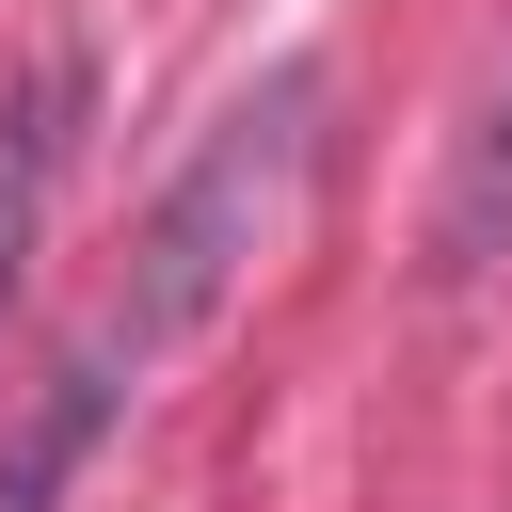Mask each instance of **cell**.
<instances>
[{"label": "cell", "instance_id": "obj_3", "mask_svg": "<svg viewBox=\"0 0 512 512\" xmlns=\"http://www.w3.org/2000/svg\"><path fill=\"white\" fill-rule=\"evenodd\" d=\"M64 144H80V64H48V80H16V96H0V304H16L32 240H48V192H64Z\"/></svg>", "mask_w": 512, "mask_h": 512}, {"label": "cell", "instance_id": "obj_2", "mask_svg": "<svg viewBox=\"0 0 512 512\" xmlns=\"http://www.w3.org/2000/svg\"><path fill=\"white\" fill-rule=\"evenodd\" d=\"M144 368L112 352V336H80L32 400H16V432H0V512H64L80 496V464H96V432H112V400H128Z\"/></svg>", "mask_w": 512, "mask_h": 512}, {"label": "cell", "instance_id": "obj_1", "mask_svg": "<svg viewBox=\"0 0 512 512\" xmlns=\"http://www.w3.org/2000/svg\"><path fill=\"white\" fill-rule=\"evenodd\" d=\"M304 160H320V64H272L256 96H224L208 112V144L160 176V208H144V240H128V288H112V352L128 368H160L176 336H208L224 320V288L256 272V240L288 224V192H304Z\"/></svg>", "mask_w": 512, "mask_h": 512}, {"label": "cell", "instance_id": "obj_4", "mask_svg": "<svg viewBox=\"0 0 512 512\" xmlns=\"http://www.w3.org/2000/svg\"><path fill=\"white\" fill-rule=\"evenodd\" d=\"M448 240L480 256V240H512V80H496V128H480V160H464V208H448Z\"/></svg>", "mask_w": 512, "mask_h": 512}]
</instances>
